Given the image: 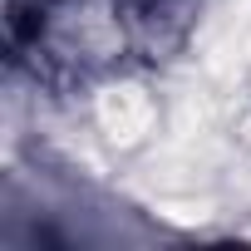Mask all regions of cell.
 <instances>
[{"label":"cell","mask_w":251,"mask_h":251,"mask_svg":"<svg viewBox=\"0 0 251 251\" xmlns=\"http://www.w3.org/2000/svg\"><path fill=\"white\" fill-rule=\"evenodd\" d=\"M30 59L59 84H84L138 59L128 0H40L30 15Z\"/></svg>","instance_id":"cell-1"},{"label":"cell","mask_w":251,"mask_h":251,"mask_svg":"<svg viewBox=\"0 0 251 251\" xmlns=\"http://www.w3.org/2000/svg\"><path fill=\"white\" fill-rule=\"evenodd\" d=\"M84 99V113L94 118V128L103 138V148L123 163L143 153L148 143L163 138L168 128V94H163V74L143 59L113 64L84 84H74Z\"/></svg>","instance_id":"cell-2"}]
</instances>
